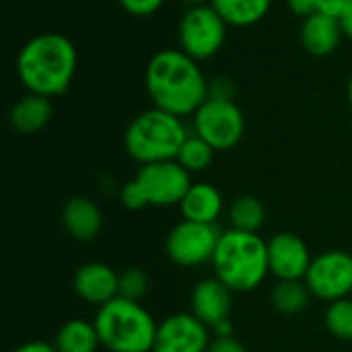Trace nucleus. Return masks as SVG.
<instances>
[{"label":"nucleus","instance_id":"1","mask_svg":"<svg viewBox=\"0 0 352 352\" xmlns=\"http://www.w3.org/2000/svg\"><path fill=\"white\" fill-rule=\"evenodd\" d=\"M144 87L155 107L177 118L194 116L208 99V80L198 62L182 50L157 52L144 72Z\"/></svg>","mask_w":352,"mask_h":352},{"label":"nucleus","instance_id":"2","mask_svg":"<svg viewBox=\"0 0 352 352\" xmlns=\"http://www.w3.org/2000/svg\"><path fill=\"white\" fill-rule=\"evenodd\" d=\"M76 47L62 33H39L31 37L16 56V74L27 93L41 97L62 95L76 72Z\"/></svg>","mask_w":352,"mask_h":352},{"label":"nucleus","instance_id":"3","mask_svg":"<svg viewBox=\"0 0 352 352\" xmlns=\"http://www.w3.org/2000/svg\"><path fill=\"white\" fill-rule=\"evenodd\" d=\"M212 268L214 276L233 293H250L270 274L268 243L258 233L229 229L219 237Z\"/></svg>","mask_w":352,"mask_h":352},{"label":"nucleus","instance_id":"4","mask_svg":"<svg viewBox=\"0 0 352 352\" xmlns=\"http://www.w3.org/2000/svg\"><path fill=\"white\" fill-rule=\"evenodd\" d=\"M93 324L105 351L153 352L159 324L138 301L116 297L97 309Z\"/></svg>","mask_w":352,"mask_h":352},{"label":"nucleus","instance_id":"5","mask_svg":"<svg viewBox=\"0 0 352 352\" xmlns=\"http://www.w3.org/2000/svg\"><path fill=\"white\" fill-rule=\"evenodd\" d=\"M188 136L182 118L153 107L130 122L124 132V148L140 165L175 161Z\"/></svg>","mask_w":352,"mask_h":352},{"label":"nucleus","instance_id":"6","mask_svg":"<svg viewBox=\"0 0 352 352\" xmlns=\"http://www.w3.org/2000/svg\"><path fill=\"white\" fill-rule=\"evenodd\" d=\"M192 186L190 171L177 161H159L140 165L134 179L126 182L120 200L128 210H142L146 206H173L184 200Z\"/></svg>","mask_w":352,"mask_h":352},{"label":"nucleus","instance_id":"7","mask_svg":"<svg viewBox=\"0 0 352 352\" xmlns=\"http://www.w3.org/2000/svg\"><path fill=\"white\" fill-rule=\"evenodd\" d=\"M227 27L229 25L225 19L210 4L190 6L177 29L179 50L196 62L208 60L221 52L227 37Z\"/></svg>","mask_w":352,"mask_h":352},{"label":"nucleus","instance_id":"8","mask_svg":"<svg viewBox=\"0 0 352 352\" xmlns=\"http://www.w3.org/2000/svg\"><path fill=\"white\" fill-rule=\"evenodd\" d=\"M192 118L194 134L204 138L214 151H229L243 138L245 118L233 99L208 97Z\"/></svg>","mask_w":352,"mask_h":352},{"label":"nucleus","instance_id":"9","mask_svg":"<svg viewBox=\"0 0 352 352\" xmlns=\"http://www.w3.org/2000/svg\"><path fill=\"white\" fill-rule=\"evenodd\" d=\"M219 237L221 233L214 225L182 221L169 231L165 239V252L177 266H200L204 262H212Z\"/></svg>","mask_w":352,"mask_h":352},{"label":"nucleus","instance_id":"10","mask_svg":"<svg viewBox=\"0 0 352 352\" xmlns=\"http://www.w3.org/2000/svg\"><path fill=\"white\" fill-rule=\"evenodd\" d=\"M305 285L322 301L346 299L352 293V256L340 250L316 256L305 274Z\"/></svg>","mask_w":352,"mask_h":352},{"label":"nucleus","instance_id":"11","mask_svg":"<svg viewBox=\"0 0 352 352\" xmlns=\"http://www.w3.org/2000/svg\"><path fill=\"white\" fill-rule=\"evenodd\" d=\"M208 330L194 314H173L157 326L153 352H206Z\"/></svg>","mask_w":352,"mask_h":352},{"label":"nucleus","instance_id":"12","mask_svg":"<svg viewBox=\"0 0 352 352\" xmlns=\"http://www.w3.org/2000/svg\"><path fill=\"white\" fill-rule=\"evenodd\" d=\"M268 270L278 280H305L314 262L307 243L295 233H276L268 241Z\"/></svg>","mask_w":352,"mask_h":352},{"label":"nucleus","instance_id":"13","mask_svg":"<svg viewBox=\"0 0 352 352\" xmlns=\"http://www.w3.org/2000/svg\"><path fill=\"white\" fill-rule=\"evenodd\" d=\"M72 289L85 303L101 307L120 297V274H116V270L107 264L89 262L76 270Z\"/></svg>","mask_w":352,"mask_h":352},{"label":"nucleus","instance_id":"14","mask_svg":"<svg viewBox=\"0 0 352 352\" xmlns=\"http://www.w3.org/2000/svg\"><path fill=\"white\" fill-rule=\"evenodd\" d=\"M190 305L192 314L212 330L217 324L229 320L233 309V291L225 287L217 276L204 278L194 287Z\"/></svg>","mask_w":352,"mask_h":352},{"label":"nucleus","instance_id":"15","mask_svg":"<svg viewBox=\"0 0 352 352\" xmlns=\"http://www.w3.org/2000/svg\"><path fill=\"white\" fill-rule=\"evenodd\" d=\"M342 35L344 33H342L340 19L330 16L326 12H314L311 16L303 19L301 31H299L303 50L318 58L330 56L338 47Z\"/></svg>","mask_w":352,"mask_h":352},{"label":"nucleus","instance_id":"16","mask_svg":"<svg viewBox=\"0 0 352 352\" xmlns=\"http://www.w3.org/2000/svg\"><path fill=\"white\" fill-rule=\"evenodd\" d=\"M62 225L76 241H93L101 233L103 214L93 200L76 196L64 204Z\"/></svg>","mask_w":352,"mask_h":352},{"label":"nucleus","instance_id":"17","mask_svg":"<svg viewBox=\"0 0 352 352\" xmlns=\"http://www.w3.org/2000/svg\"><path fill=\"white\" fill-rule=\"evenodd\" d=\"M52 113H54V105L50 97L27 93L10 107L8 124L19 134H37L50 124Z\"/></svg>","mask_w":352,"mask_h":352},{"label":"nucleus","instance_id":"18","mask_svg":"<svg viewBox=\"0 0 352 352\" xmlns=\"http://www.w3.org/2000/svg\"><path fill=\"white\" fill-rule=\"evenodd\" d=\"M179 208H182L184 221L214 225V221L223 212V196L212 184L198 182L190 186L188 194L179 202Z\"/></svg>","mask_w":352,"mask_h":352},{"label":"nucleus","instance_id":"19","mask_svg":"<svg viewBox=\"0 0 352 352\" xmlns=\"http://www.w3.org/2000/svg\"><path fill=\"white\" fill-rule=\"evenodd\" d=\"M210 6L225 19L227 25L252 27L268 14L272 0H210Z\"/></svg>","mask_w":352,"mask_h":352},{"label":"nucleus","instance_id":"20","mask_svg":"<svg viewBox=\"0 0 352 352\" xmlns=\"http://www.w3.org/2000/svg\"><path fill=\"white\" fill-rule=\"evenodd\" d=\"M54 346L58 352H97L101 340L93 322L70 320L58 330Z\"/></svg>","mask_w":352,"mask_h":352},{"label":"nucleus","instance_id":"21","mask_svg":"<svg viewBox=\"0 0 352 352\" xmlns=\"http://www.w3.org/2000/svg\"><path fill=\"white\" fill-rule=\"evenodd\" d=\"M311 299V291L307 289L305 280H278L272 289V307L283 316H297L301 314Z\"/></svg>","mask_w":352,"mask_h":352},{"label":"nucleus","instance_id":"22","mask_svg":"<svg viewBox=\"0 0 352 352\" xmlns=\"http://www.w3.org/2000/svg\"><path fill=\"white\" fill-rule=\"evenodd\" d=\"M266 212L264 204L256 196H239L229 210L231 229L245 231V233H258V229L264 225Z\"/></svg>","mask_w":352,"mask_h":352},{"label":"nucleus","instance_id":"23","mask_svg":"<svg viewBox=\"0 0 352 352\" xmlns=\"http://www.w3.org/2000/svg\"><path fill=\"white\" fill-rule=\"evenodd\" d=\"M214 148L204 140L200 138L198 134H190L186 138V142L182 144L179 153H177V163L186 169V171H202L206 169L210 163H212V157H214Z\"/></svg>","mask_w":352,"mask_h":352},{"label":"nucleus","instance_id":"24","mask_svg":"<svg viewBox=\"0 0 352 352\" xmlns=\"http://www.w3.org/2000/svg\"><path fill=\"white\" fill-rule=\"evenodd\" d=\"M326 328L338 340L352 342V299H338L326 309Z\"/></svg>","mask_w":352,"mask_h":352},{"label":"nucleus","instance_id":"25","mask_svg":"<svg viewBox=\"0 0 352 352\" xmlns=\"http://www.w3.org/2000/svg\"><path fill=\"white\" fill-rule=\"evenodd\" d=\"M148 293V276L142 268H128L120 274V297L140 301Z\"/></svg>","mask_w":352,"mask_h":352},{"label":"nucleus","instance_id":"26","mask_svg":"<svg viewBox=\"0 0 352 352\" xmlns=\"http://www.w3.org/2000/svg\"><path fill=\"white\" fill-rule=\"evenodd\" d=\"M118 2L132 16H151L163 6L165 0H118Z\"/></svg>","mask_w":352,"mask_h":352},{"label":"nucleus","instance_id":"27","mask_svg":"<svg viewBox=\"0 0 352 352\" xmlns=\"http://www.w3.org/2000/svg\"><path fill=\"white\" fill-rule=\"evenodd\" d=\"M351 6L352 0H318V12H326L336 19H340Z\"/></svg>","mask_w":352,"mask_h":352},{"label":"nucleus","instance_id":"28","mask_svg":"<svg viewBox=\"0 0 352 352\" xmlns=\"http://www.w3.org/2000/svg\"><path fill=\"white\" fill-rule=\"evenodd\" d=\"M206 352H248V351H245V346H243L237 338H233V336H225V338H214V340H210L208 351Z\"/></svg>","mask_w":352,"mask_h":352},{"label":"nucleus","instance_id":"29","mask_svg":"<svg viewBox=\"0 0 352 352\" xmlns=\"http://www.w3.org/2000/svg\"><path fill=\"white\" fill-rule=\"evenodd\" d=\"M289 10L301 19L311 16L314 12H318V0H287Z\"/></svg>","mask_w":352,"mask_h":352},{"label":"nucleus","instance_id":"30","mask_svg":"<svg viewBox=\"0 0 352 352\" xmlns=\"http://www.w3.org/2000/svg\"><path fill=\"white\" fill-rule=\"evenodd\" d=\"M12 352H58V349L50 342L43 340H33V342H25L19 349H14Z\"/></svg>","mask_w":352,"mask_h":352},{"label":"nucleus","instance_id":"31","mask_svg":"<svg viewBox=\"0 0 352 352\" xmlns=\"http://www.w3.org/2000/svg\"><path fill=\"white\" fill-rule=\"evenodd\" d=\"M212 332H214V336H217V338L233 336V324H231V320H225V322L217 324V326L212 328Z\"/></svg>","mask_w":352,"mask_h":352},{"label":"nucleus","instance_id":"32","mask_svg":"<svg viewBox=\"0 0 352 352\" xmlns=\"http://www.w3.org/2000/svg\"><path fill=\"white\" fill-rule=\"evenodd\" d=\"M340 25H342V33L352 39V6L340 16Z\"/></svg>","mask_w":352,"mask_h":352},{"label":"nucleus","instance_id":"33","mask_svg":"<svg viewBox=\"0 0 352 352\" xmlns=\"http://www.w3.org/2000/svg\"><path fill=\"white\" fill-rule=\"evenodd\" d=\"M190 6H200V4H210V0H184Z\"/></svg>","mask_w":352,"mask_h":352},{"label":"nucleus","instance_id":"34","mask_svg":"<svg viewBox=\"0 0 352 352\" xmlns=\"http://www.w3.org/2000/svg\"><path fill=\"white\" fill-rule=\"evenodd\" d=\"M346 93H349V101H351V105H352V76H351V80H349V87H346Z\"/></svg>","mask_w":352,"mask_h":352},{"label":"nucleus","instance_id":"35","mask_svg":"<svg viewBox=\"0 0 352 352\" xmlns=\"http://www.w3.org/2000/svg\"><path fill=\"white\" fill-rule=\"evenodd\" d=\"M107 352H109V351H107Z\"/></svg>","mask_w":352,"mask_h":352}]
</instances>
